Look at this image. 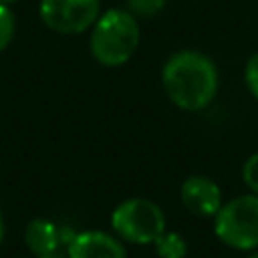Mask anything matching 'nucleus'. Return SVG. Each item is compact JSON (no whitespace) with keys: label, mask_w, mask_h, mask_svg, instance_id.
<instances>
[{"label":"nucleus","mask_w":258,"mask_h":258,"mask_svg":"<svg viewBox=\"0 0 258 258\" xmlns=\"http://www.w3.org/2000/svg\"><path fill=\"white\" fill-rule=\"evenodd\" d=\"M161 85L167 99L181 111L196 113L212 105L220 89L216 62L202 50L171 52L161 67Z\"/></svg>","instance_id":"1"},{"label":"nucleus","mask_w":258,"mask_h":258,"mask_svg":"<svg viewBox=\"0 0 258 258\" xmlns=\"http://www.w3.org/2000/svg\"><path fill=\"white\" fill-rule=\"evenodd\" d=\"M141 38L137 18L125 8H109L91 26L89 50L103 67H121L137 50Z\"/></svg>","instance_id":"2"},{"label":"nucleus","mask_w":258,"mask_h":258,"mask_svg":"<svg viewBox=\"0 0 258 258\" xmlns=\"http://www.w3.org/2000/svg\"><path fill=\"white\" fill-rule=\"evenodd\" d=\"M214 234L232 250H258V194L248 191L224 202L214 216Z\"/></svg>","instance_id":"3"},{"label":"nucleus","mask_w":258,"mask_h":258,"mask_svg":"<svg viewBox=\"0 0 258 258\" xmlns=\"http://www.w3.org/2000/svg\"><path fill=\"white\" fill-rule=\"evenodd\" d=\"M165 226L163 210L147 198L123 200L111 212L113 232L131 244H153L167 230Z\"/></svg>","instance_id":"4"},{"label":"nucleus","mask_w":258,"mask_h":258,"mask_svg":"<svg viewBox=\"0 0 258 258\" xmlns=\"http://www.w3.org/2000/svg\"><path fill=\"white\" fill-rule=\"evenodd\" d=\"M40 20L58 34H81L101 14V0H40Z\"/></svg>","instance_id":"5"},{"label":"nucleus","mask_w":258,"mask_h":258,"mask_svg":"<svg viewBox=\"0 0 258 258\" xmlns=\"http://www.w3.org/2000/svg\"><path fill=\"white\" fill-rule=\"evenodd\" d=\"M181 204L198 218H214L224 204L220 185L208 175H189L179 187Z\"/></svg>","instance_id":"6"},{"label":"nucleus","mask_w":258,"mask_h":258,"mask_svg":"<svg viewBox=\"0 0 258 258\" xmlns=\"http://www.w3.org/2000/svg\"><path fill=\"white\" fill-rule=\"evenodd\" d=\"M67 258H127V250L119 236L103 230L75 232L67 244Z\"/></svg>","instance_id":"7"},{"label":"nucleus","mask_w":258,"mask_h":258,"mask_svg":"<svg viewBox=\"0 0 258 258\" xmlns=\"http://www.w3.org/2000/svg\"><path fill=\"white\" fill-rule=\"evenodd\" d=\"M75 232L67 226H58L46 218H34L24 228V244L30 254L46 256L58 252V248L73 240Z\"/></svg>","instance_id":"8"},{"label":"nucleus","mask_w":258,"mask_h":258,"mask_svg":"<svg viewBox=\"0 0 258 258\" xmlns=\"http://www.w3.org/2000/svg\"><path fill=\"white\" fill-rule=\"evenodd\" d=\"M155 254L159 258H185L187 254V242L179 232H163L155 242Z\"/></svg>","instance_id":"9"},{"label":"nucleus","mask_w":258,"mask_h":258,"mask_svg":"<svg viewBox=\"0 0 258 258\" xmlns=\"http://www.w3.org/2000/svg\"><path fill=\"white\" fill-rule=\"evenodd\" d=\"M167 0H125V10H129L135 18H151L163 12Z\"/></svg>","instance_id":"10"},{"label":"nucleus","mask_w":258,"mask_h":258,"mask_svg":"<svg viewBox=\"0 0 258 258\" xmlns=\"http://www.w3.org/2000/svg\"><path fill=\"white\" fill-rule=\"evenodd\" d=\"M16 32V16L10 6L0 4V52L6 50V46L12 42Z\"/></svg>","instance_id":"11"},{"label":"nucleus","mask_w":258,"mask_h":258,"mask_svg":"<svg viewBox=\"0 0 258 258\" xmlns=\"http://www.w3.org/2000/svg\"><path fill=\"white\" fill-rule=\"evenodd\" d=\"M244 85L248 93L258 101V50L244 64Z\"/></svg>","instance_id":"12"},{"label":"nucleus","mask_w":258,"mask_h":258,"mask_svg":"<svg viewBox=\"0 0 258 258\" xmlns=\"http://www.w3.org/2000/svg\"><path fill=\"white\" fill-rule=\"evenodd\" d=\"M242 181L252 194H258V151L252 153L244 161V165H242Z\"/></svg>","instance_id":"13"},{"label":"nucleus","mask_w":258,"mask_h":258,"mask_svg":"<svg viewBox=\"0 0 258 258\" xmlns=\"http://www.w3.org/2000/svg\"><path fill=\"white\" fill-rule=\"evenodd\" d=\"M4 234H6V226H4V218H2V212H0V246H2Z\"/></svg>","instance_id":"14"},{"label":"nucleus","mask_w":258,"mask_h":258,"mask_svg":"<svg viewBox=\"0 0 258 258\" xmlns=\"http://www.w3.org/2000/svg\"><path fill=\"white\" fill-rule=\"evenodd\" d=\"M36 258H67V256H62V254L54 252V254H46V256H36Z\"/></svg>","instance_id":"15"},{"label":"nucleus","mask_w":258,"mask_h":258,"mask_svg":"<svg viewBox=\"0 0 258 258\" xmlns=\"http://www.w3.org/2000/svg\"><path fill=\"white\" fill-rule=\"evenodd\" d=\"M246 258H258V250H252V252H248V256Z\"/></svg>","instance_id":"16"},{"label":"nucleus","mask_w":258,"mask_h":258,"mask_svg":"<svg viewBox=\"0 0 258 258\" xmlns=\"http://www.w3.org/2000/svg\"><path fill=\"white\" fill-rule=\"evenodd\" d=\"M16 0H0V4H6V6H10V4H14Z\"/></svg>","instance_id":"17"}]
</instances>
